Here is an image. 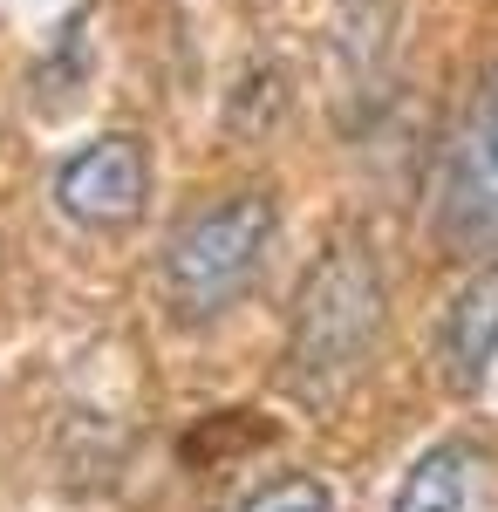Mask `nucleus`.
<instances>
[{
  "mask_svg": "<svg viewBox=\"0 0 498 512\" xmlns=\"http://www.w3.org/2000/svg\"><path fill=\"white\" fill-rule=\"evenodd\" d=\"M485 485H492V465L451 437V444H430L403 472L389 512H485Z\"/></svg>",
  "mask_w": 498,
  "mask_h": 512,
  "instance_id": "5",
  "label": "nucleus"
},
{
  "mask_svg": "<svg viewBox=\"0 0 498 512\" xmlns=\"http://www.w3.org/2000/svg\"><path fill=\"white\" fill-rule=\"evenodd\" d=\"M232 512H335V492L314 472H280V478H267L260 492H246Z\"/></svg>",
  "mask_w": 498,
  "mask_h": 512,
  "instance_id": "6",
  "label": "nucleus"
},
{
  "mask_svg": "<svg viewBox=\"0 0 498 512\" xmlns=\"http://www.w3.org/2000/svg\"><path fill=\"white\" fill-rule=\"evenodd\" d=\"M437 355H444V376L458 390H478L498 362V260L478 280H464L458 301L444 308V328H437Z\"/></svg>",
  "mask_w": 498,
  "mask_h": 512,
  "instance_id": "4",
  "label": "nucleus"
},
{
  "mask_svg": "<svg viewBox=\"0 0 498 512\" xmlns=\"http://www.w3.org/2000/svg\"><path fill=\"white\" fill-rule=\"evenodd\" d=\"M389 321V280L383 253L369 239H335L314 267H307L301 294H294V328H287V390L307 410L342 403L362 369L376 362Z\"/></svg>",
  "mask_w": 498,
  "mask_h": 512,
  "instance_id": "1",
  "label": "nucleus"
},
{
  "mask_svg": "<svg viewBox=\"0 0 498 512\" xmlns=\"http://www.w3.org/2000/svg\"><path fill=\"white\" fill-rule=\"evenodd\" d=\"M280 233V205L267 192H232L219 205L192 212L164 260H157V287H164V308L178 321H219L260 280L267 267V246Z\"/></svg>",
  "mask_w": 498,
  "mask_h": 512,
  "instance_id": "2",
  "label": "nucleus"
},
{
  "mask_svg": "<svg viewBox=\"0 0 498 512\" xmlns=\"http://www.w3.org/2000/svg\"><path fill=\"white\" fill-rule=\"evenodd\" d=\"M144 205H151V151L130 130L76 144L55 171V212L82 233H123L144 219Z\"/></svg>",
  "mask_w": 498,
  "mask_h": 512,
  "instance_id": "3",
  "label": "nucleus"
},
{
  "mask_svg": "<svg viewBox=\"0 0 498 512\" xmlns=\"http://www.w3.org/2000/svg\"><path fill=\"white\" fill-rule=\"evenodd\" d=\"M478 130H485V137H492V151H498V69H492V82H485V96H478Z\"/></svg>",
  "mask_w": 498,
  "mask_h": 512,
  "instance_id": "7",
  "label": "nucleus"
}]
</instances>
